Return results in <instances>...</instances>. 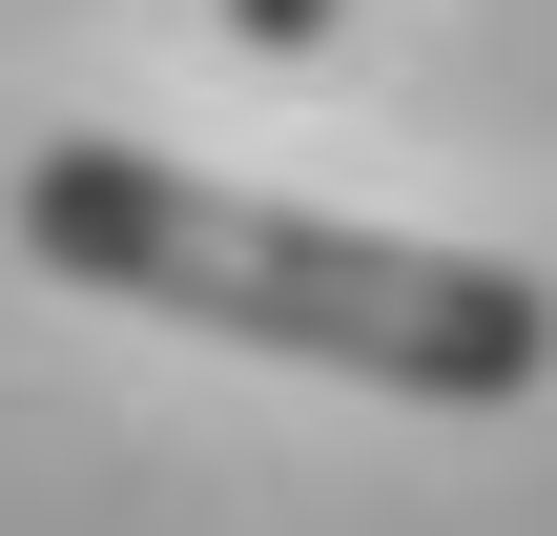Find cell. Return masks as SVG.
Wrapping results in <instances>:
<instances>
[{
    "label": "cell",
    "instance_id": "6da1fadb",
    "mask_svg": "<svg viewBox=\"0 0 557 536\" xmlns=\"http://www.w3.org/2000/svg\"><path fill=\"white\" fill-rule=\"evenodd\" d=\"M21 248L103 310H165L207 351H289L413 413H517L557 372V289L517 248H413V227H310L269 186H207L165 145H21Z\"/></svg>",
    "mask_w": 557,
    "mask_h": 536
},
{
    "label": "cell",
    "instance_id": "7a4b0ae2",
    "mask_svg": "<svg viewBox=\"0 0 557 536\" xmlns=\"http://www.w3.org/2000/svg\"><path fill=\"white\" fill-rule=\"evenodd\" d=\"M331 21H351V0H227V41H248V62H310Z\"/></svg>",
    "mask_w": 557,
    "mask_h": 536
}]
</instances>
